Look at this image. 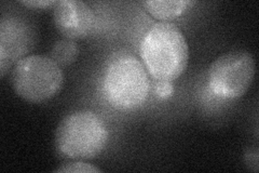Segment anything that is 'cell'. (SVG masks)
<instances>
[{
	"label": "cell",
	"mask_w": 259,
	"mask_h": 173,
	"mask_svg": "<svg viewBox=\"0 0 259 173\" xmlns=\"http://www.w3.org/2000/svg\"><path fill=\"white\" fill-rule=\"evenodd\" d=\"M104 94L118 110L139 109L147 100L150 81L141 61L132 54H120L110 61L104 75Z\"/></svg>",
	"instance_id": "cell-3"
},
{
	"label": "cell",
	"mask_w": 259,
	"mask_h": 173,
	"mask_svg": "<svg viewBox=\"0 0 259 173\" xmlns=\"http://www.w3.org/2000/svg\"><path fill=\"white\" fill-rule=\"evenodd\" d=\"M79 53V48L72 40L65 39L56 43L50 52L51 59L61 66L67 67L74 63Z\"/></svg>",
	"instance_id": "cell-9"
},
{
	"label": "cell",
	"mask_w": 259,
	"mask_h": 173,
	"mask_svg": "<svg viewBox=\"0 0 259 173\" xmlns=\"http://www.w3.org/2000/svg\"><path fill=\"white\" fill-rule=\"evenodd\" d=\"M0 38V72L4 77L11 63L28 50L29 37L25 25L8 20L2 22Z\"/></svg>",
	"instance_id": "cell-7"
},
{
	"label": "cell",
	"mask_w": 259,
	"mask_h": 173,
	"mask_svg": "<svg viewBox=\"0 0 259 173\" xmlns=\"http://www.w3.org/2000/svg\"><path fill=\"white\" fill-rule=\"evenodd\" d=\"M54 172H61V173H101L102 170L97 168L91 163H87L83 161H76V162H69L65 163L63 166L55 169Z\"/></svg>",
	"instance_id": "cell-10"
},
{
	"label": "cell",
	"mask_w": 259,
	"mask_h": 173,
	"mask_svg": "<svg viewBox=\"0 0 259 173\" xmlns=\"http://www.w3.org/2000/svg\"><path fill=\"white\" fill-rule=\"evenodd\" d=\"M254 77V56L247 51H231L218 56L210 64L208 86L216 96L236 100L246 93Z\"/></svg>",
	"instance_id": "cell-5"
},
{
	"label": "cell",
	"mask_w": 259,
	"mask_h": 173,
	"mask_svg": "<svg viewBox=\"0 0 259 173\" xmlns=\"http://www.w3.org/2000/svg\"><path fill=\"white\" fill-rule=\"evenodd\" d=\"M140 54L153 78L173 82L187 68L189 48L180 28L172 23L160 22L145 34Z\"/></svg>",
	"instance_id": "cell-1"
},
{
	"label": "cell",
	"mask_w": 259,
	"mask_h": 173,
	"mask_svg": "<svg viewBox=\"0 0 259 173\" xmlns=\"http://www.w3.org/2000/svg\"><path fill=\"white\" fill-rule=\"evenodd\" d=\"M156 95L161 100H166L174 94V86L172 81L166 80H157L155 87Z\"/></svg>",
	"instance_id": "cell-11"
},
{
	"label": "cell",
	"mask_w": 259,
	"mask_h": 173,
	"mask_svg": "<svg viewBox=\"0 0 259 173\" xmlns=\"http://www.w3.org/2000/svg\"><path fill=\"white\" fill-rule=\"evenodd\" d=\"M11 81L16 95L28 103L39 104L61 91L65 75L50 56L31 54L15 63Z\"/></svg>",
	"instance_id": "cell-4"
},
{
	"label": "cell",
	"mask_w": 259,
	"mask_h": 173,
	"mask_svg": "<svg viewBox=\"0 0 259 173\" xmlns=\"http://www.w3.org/2000/svg\"><path fill=\"white\" fill-rule=\"evenodd\" d=\"M245 161H246V164L247 167L254 171V172H257L258 171V151L255 150H250L248 152H246L245 154Z\"/></svg>",
	"instance_id": "cell-13"
},
{
	"label": "cell",
	"mask_w": 259,
	"mask_h": 173,
	"mask_svg": "<svg viewBox=\"0 0 259 173\" xmlns=\"http://www.w3.org/2000/svg\"><path fill=\"white\" fill-rule=\"evenodd\" d=\"M190 3L185 0H153L143 2L142 5L156 20L168 21L182 15Z\"/></svg>",
	"instance_id": "cell-8"
},
{
	"label": "cell",
	"mask_w": 259,
	"mask_h": 173,
	"mask_svg": "<svg viewBox=\"0 0 259 173\" xmlns=\"http://www.w3.org/2000/svg\"><path fill=\"white\" fill-rule=\"evenodd\" d=\"M21 5L28 7V8H32V9H46L48 7L51 6H55L58 4V2H49V0H32V2H20Z\"/></svg>",
	"instance_id": "cell-12"
},
{
	"label": "cell",
	"mask_w": 259,
	"mask_h": 173,
	"mask_svg": "<svg viewBox=\"0 0 259 173\" xmlns=\"http://www.w3.org/2000/svg\"><path fill=\"white\" fill-rule=\"evenodd\" d=\"M94 13L83 2L61 0L54 6L53 20L55 27L69 40L83 39L94 26Z\"/></svg>",
	"instance_id": "cell-6"
},
{
	"label": "cell",
	"mask_w": 259,
	"mask_h": 173,
	"mask_svg": "<svg viewBox=\"0 0 259 173\" xmlns=\"http://www.w3.org/2000/svg\"><path fill=\"white\" fill-rule=\"evenodd\" d=\"M108 128L99 115L78 111L67 115L55 132V148L60 155L74 160L94 159L106 148Z\"/></svg>",
	"instance_id": "cell-2"
}]
</instances>
